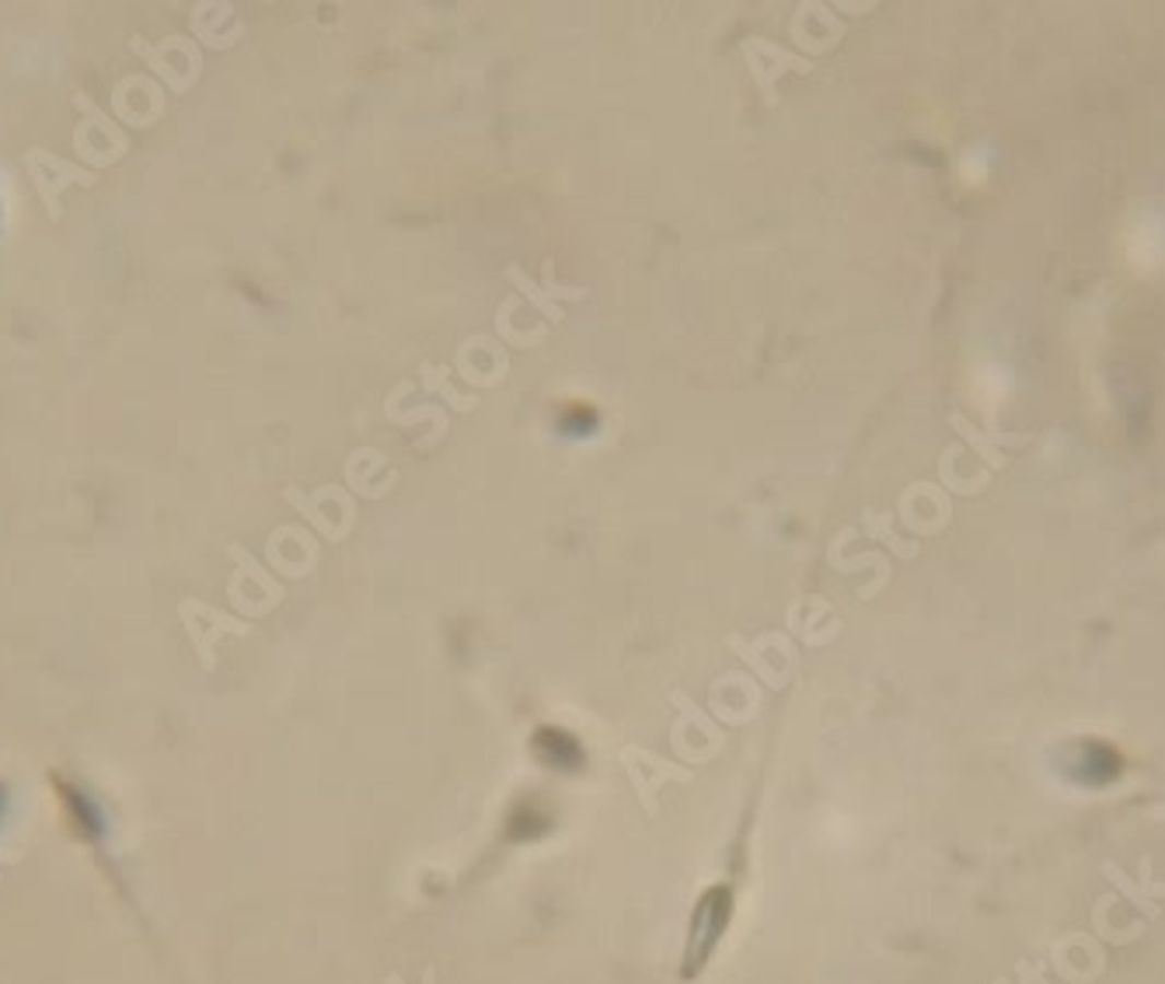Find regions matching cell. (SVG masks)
I'll return each instance as SVG.
<instances>
[{"label": "cell", "instance_id": "cell-8", "mask_svg": "<svg viewBox=\"0 0 1165 984\" xmlns=\"http://www.w3.org/2000/svg\"><path fill=\"white\" fill-rule=\"evenodd\" d=\"M673 702H681V705H684V713L691 716V708H687V699H684V695H673ZM695 719H698V723L705 726V734H716V730H713V726H708V719H705V716H698V713H695Z\"/></svg>", "mask_w": 1165, "mask_h": 984}, {"label": "cell", "instance_id": "cell-5", "mask_svg": "<svg viewBox=\"0 0 1165 984\" xmlns=\"http://www.w3.org/2000/svg\"><path fill=\"white\" fill-rule=\"evenodd\" d=\"M950 419H953V426H956V430H960V433H963V436H967V441H970V444L977 447V454H980V458H988V461H991L995 468H1001V465H1005V454H998V447H995V441H998V436H985V433H977V430H974V426H970V423H967V419H963L960 412H953Z\"/></svg>", "mask_w": 1165, "mask_h": 984}, {"label": "cell", "instance_id": "cell-4", "mask_svg": "<svg viewBox=\"0 0 1165 984\" xmlns=\"http://www.w3.org/2000/svg\"><path fill=\"white\" fill-rule=\"evenodd\" d=\"M419 374H423V388H426L429 395H444L447 402L458 409V412H471V409L479 406L475 395L468 398V395H461V391H454V388L447 385V377H440V371H436L433 363H423V371H419Z\"/></svg>", "mask_w": 1165, "mask_h": 984}, {"label": "cell", "instance_id": "cell-7", "mask_svg": "<svg viewBox=\"0 0 1165 984\" xmlns=\"http://www.w3.org/2000/svg\"><path fill=\"white\" fill-rule=\"evenodd\" d=\"M552 272H555V266H552V262H544V286H541L544 294H552V297H569V301L587 297V286H558Z\"/></svg>", "mask_w": 1165, "mask_h": 984}, {"label": "cell", "instance_id": "cell-3", "mask_svg": "<svg viewBox=\"0 0 1165 984\" xmlns=\"http://www.w3.org/2000/svg\"><path fill=\"white\" fill-rule=\"evenodd\" d=\"M506 277H509V283H514L517 290H520V294L527 297V301H531L534 307H538V312L544 315V318H549V321H562V318H566V315H562V307L555 304V301H549V294H544V290L531 280V277H527V272L520 269V266H509L506 269Z\"/></svg>", "mask_w": 1165, "mask_h": 984}, {"label": "cell", "instance_id": "cell-1", "mask_svg": "<svg viewBox=\"0 0 1165 984\" xmlns=\"http://www.w3.org/2000/svg\"><path fill=\"white\" fill-rule=\"evenodd\" d=\"M748 43L761 52V57H768V67H751V78H754L757 87L764 91V102L775 108V102H778V98H775V78H781L786 70H796V74H810L813 63H810L807 57H796V52L768 43V39H748Z\"/></svg>", "mask_w": 1165, "mask_h": 984}, {"label": "cell", "instance_id": "cell-2", "mask_svg": "<svg viewBox=\"0 0 1165 984\" xmlns=\"http://www.w3.org/2000/svg\"><path fill=\"white\" fill-rule=\"evenodd\" d=\"M1103 872H1106V880L1114 883L1117 890H1123L1127 901H1134L1138 907H1144V915H1149V918H1155V915H1158L1155 898H1165V883H1152L1149 877H1144L1141 883H1131V880L1123 877V869H1120L1117 863H1106V866H1103Z\"/></svg>", "mask_w": 1165, "mask_h": 984}, {"label": "cell", "instance_id": "cell-6", "mask_svg": "<svg viewBox=\"0 0 1165 984\" xmlns=\"http://www.w3.org/2000/svg\"><path fill=\"white\" fill-rule=\"evenodd\" d=\"M866 531H869L872 538L890 541V544L897 549V555H904V559L918 552V544H904V541H897L894 535H890V514H866Z\"/></svg>", "mask_w": 1165, "mask_h": 984}]
</instances>
